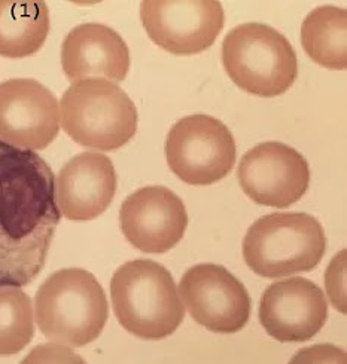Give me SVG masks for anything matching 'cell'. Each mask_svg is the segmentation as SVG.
<instances>
[{"mask_svg":"<svg viewBox=\"0 0 347 364\" xmlns=\"http://www.w3.org/2000/svg\"><path fill=\"white\" fill-rule=\"evenodd\" d=\"M49 33V9L41 0H0V57L36 54Z\"/></svg>","mask_w":347,"mask_h":364,"instance_id":"cell-16","label":"cell"},{"mask_svg":"<svg viewBox=\"0 0 347 364\" xmlns=\"http://www.w3.org/2000/svg\"><path fill=\"white\" fill-rule=\"evenodd\" d=\"M117 188V171L106 155H76L66 162L56 178V198L61 216L72 222H88L102 216L112 204Z\"/></svg>","mask_w":347,"mask_h":364,"instance_id":"cell-14","label":"cell"},{"mask_svg":"<svg viewBox=\"0 0 347 364\" xmlns=\"http://www.w3.org/2000/svg\"><path fill=\"white\" fill-rule=\"evenodd\" d=\"M35 335V309L21 287H0V355L21 353Z\"/></svg>","mask_w":347,"mask_h":364,"instance_id":"cell-18","label":"cell"},{"mask_svg":"<svg viewBox=\"0 0 347 364\" xmlns=\"http://www.w3.org/2000/svg\"><path fill=\"white\" fill-rule=\"evenodd\" d=\"M140 20L151 41L175 55L209 49L224 27V8L217 0H145Z\"/></svg>","mask_w":347,"mask_h":364,"instance_id":"cell-9","label":"cell"},{"mask_svg":"<svg viewBox=\"0 0 347 364\" xmlns=\"http://www.w3.org/2000/svg\"><path fill=\"white\" fill-rule=\"evenodd\" d=\"M35 318L46 339L81 348L102 335L109 318L108 297L91 272L60 269L39 287Z\"/></svg>","mask_w":347,"mask_h":364,"instance_id":"cell-3","label":"cell"},{"mask_svg":"<svg viewBox=\"0 0 347 364\" xmlns=\"http://www.w3.org/2000/svg\"><path fill=\"white\" fill-rule=\"evenodd\" d=\"M60 122L75 143L112 152L125 146L138 131L133 100L115 82L86 79L72 84L61 97Z\"/></svg>","mask_w":347,"mask_h":364,"instance_id":"cell-4","label":"cell"},{"mask_svg":"<svg viewBox=\"0 0 347 364\" xmlns=\"http://www.w3.org/2000/svg\"><path fill=\"white\" fill-rule=\"evenodd\" d=\"M243 192L259 205L286 208L299 203L310 185V167L294 147L261 143L247 151L237 170Z\"/></svg>","mask_w":347,"mask_h":364,"instance_id":"cell-10","label":"cell"},{"mask_svg":"<svg viewBox=\"0 0 347 364\" xmlns=\"http://www.w3.org/2000/svg\"><path fill=\"white\" fill-rule=\"evenodd\" d=\"M346 354L331 345H316L313 348H306L292 358L294 363H346Z\"/></svg>","mask_w":347,"mask_h":364,"instance_id":"cell-21","label":"cell"},{"mask_svg":"<svg viewBox=\"0 0 347 364\" xmlns=\"http://www.w3.org/2000/svg\"><path fill=\"white\" fill-rule=\"evenodd\" d=\"M130 64L127 43L105 24H79L61 45L63 72L73 84L86 79L121 82L130 72Z\"/></svg>","mask_w":347,"mask_h":364,"instance_id":"cell-15","label":"cell"},{"mask_svg":"<svg viewBox=\"0 0 347 364\" xmlns=\"http://www.w3.org/2000/svg\"><path fill=\"white\" fill-rule=\"evenodd\" d=\"M79 355H76L71 346L63 343H46L33 350L23 363H82Z\"/></svg>","mask_w":347,"mask_h":364,"instance_id":"cell-20","label":"cell"},{"mask_svg":"<svg viewBox=\"0 0 347 364\" xmlns=\"http://www.w3.org/2000/svg\"><path fill=\"white\" fill-rule=\"evenodd\" d=\"M123 234L143 253H166L184 238L188 213L180 198L164 186H145L128 195L120 211Z\"/></svg>","mask_w":347,"mask_h":364,"instance_id":"cell-12","label":"cell"},{"mask_svg":"<svg viewBox=\"0 0 347 364\" xmlns=\"http://www.w3.org/2000/svg\"><path fill=\"white\" fill-rule=\"evenodd\" d=\"M347 11L337 6L313 9L301 26V43L306 54L322 68H347Z\"/></svg>","mask_w":347,"mask_h":364,"instance_id":"cell-17","label":"cell"},{"mask_svg":"<svg viewBox=\"0 0 347 364\" xmlns=\"http://www.w3.org/2000/svg\"><path fill=\"white\" fill-rule=\"evenodd\" d=\"M328 318V302L313 281L294 277L277 281L264 291L259 323L279 342H306L316 336Z\"/></svg>","mask_w":347,"mask_h":364,"instance_id":"cell-13","label":"cell"},{"mask_svg":"<svg viewBox=\"0 0 347 364\" xmlns=\"http://www.w3.org/2000/svg\"><path fill=\"white\" fill-rule=\"evenodd\" d=\"M60 220L48 162L0 140V287H24L41 274Z\"/></svg>","mask_w":347,"mask_h":364,"instance_id":"cell-1","label":"cell"},{"mask_svg":"<svg viewBox=\"0 0 347 364\" xmlns=\"http://www.w3.org/2000/svg\"><path fill=\"white\" fill-rule=\"evenodd\" d=\"M325 250V230L307 213L267 214L247 229L243 240L246 264L264 278L315 269Z\"/></svg>","mask_w":347,"mask_h":364,"instance_id":"cell-5","label":"cell"},{"mask_svg":"<svg viewBox=\"0 0 347 364\" xmlns=\"http://www.w3.org/2000/svg\"><path fill=\"white\" fill-rule=\"evenodd\" d=\"M227 75L243 91L271 98L285 94L299 76L291 42L276 28L246 23L228 31L222 42Z\"/></svg>","mask_w":347,"mask_h":364,"instance_id":"cell-6","label":"cell"},{"mask_svg":"<svg viewBox=\"0 0 347 364\" xmlns=\"http://www.w3.org/2000/svg\"><path fill=\"white\" fill-rule=\"evenodd\" d=\"M329 301L337 311L346 314V250H341L329 263L325 275Z\"/></svg>","mask_w":347,"mask_h":364,"instance_id":"cell-19","label":"cell"},{"mask_svg":"<svg viewBox=\"0 0 347 364\" xmlns=\"http://www.w3.org/2000/svg\"><path fill=\"white\" fill-rule=\"evenodd\" d=\"M60 131L56 95L35 79L0 84V140L29 151H43Z\"/></svg>","mask_w":347,"mask_h":364,"instance_id":"cell-11","label":"cell"},{"mask_svg":"<svg viewBox=\"0 0 347 364\" xmlns=\"http://www.w3.org/2000/svg\"><path fill=\"white\" fill-rule=\"evenodd\" d=\"M177 291L192 320L210 332L237 333L251 318L249 293L221 264H195L182 277Z\"/></svg>","mask_w":347,"mask_h":364,"instance_id":"cell-8","label":"cell"},{"mask_svg":"<svg viewBox=\"0 0 347 364\" xmlns=\"http://www.w3.org/2000/svg\"><path fill=\"white\" fill-rule=\"evenodd\" d=\"M164 151L170 170L192 186H209L227 177L237 152L228 127L202 113L179 119L169 131Z\"/></svg>","mask_w":347,"mask_h":364,"instance_id":"cell-7","label":"cell"},{"mask_svg":"<svg viewBox=\"0 0 347 364\" xmlns=\"http://www.w3.org/2000/svg\"><path fill=\"white\" fill-rule=\"evenodd\" d=\"M110 299L118 323L145 341L173 335L185 317L172 274L150 259L127 262L115 271Z\"/></svg>","mask_w":347,"mask_h":364,"instance_id":"cell-2","label":"cell"}]
</instances>
